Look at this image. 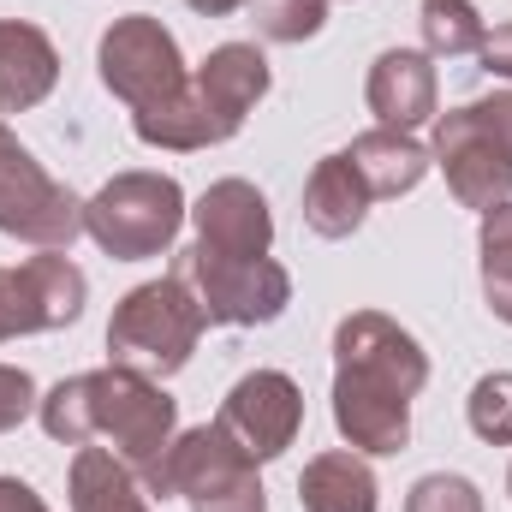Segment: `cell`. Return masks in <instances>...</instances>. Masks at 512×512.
Listing matches in <instances>:
<instances>
[{
	"label": "cell",
	"mask_w": 512,
	"mask_h": 512,
	"mask_svg": "<svg viewBox=\"0 0 512 512\" xmlns=\"http://www.w3.org/2000/svg\"><path fill=\"white\" fill-rule=\"evenodd\" d=\"M477 251H483V298H489V310L512 328V203L483 215Z\"/></svg>",
	"instance_id": "obj_23"
},
{
	"label": "cell",
	"mask_w": 512,
	"mask_h": 512,
	"mask_svg": "<svg viewBox=\"0 0 512 512\" xmlns=\"http://www.w3.org/2000/svg\"><path fill=\"white\" fill-rule=\"evenodd\" d=\"M0 512H48V501H42L30 483H18V477H0Z\"/></svg>",
	"instance_id": "obj_30"
},
{
	"label": "cell",
	"mask_w": 512,
	"mask_h": 512,
	"mask_svg": "<svg viewBox=\"0 0 512 512\" xmlns=\"http://www.w3.org/2000/svg\"><path fill=\"white\" fill-rule=\"evenodd\" d=\"M209 316L197 304V292L179 280V274H161V280H143L131 286L126 298L114 304V322H108V364L137 370L149 382L161 376H179L203 340Z\"/></svg>",
	"instance_id": "obj_2"
},
{
	"label": "cell",
	"mask_w": 512,
	"mask_h": 512,
	"mask_svg": "<svg viewBox=\"0 0 512 512\" xmlns=\"http://www.w3.org/2000/svg\"><path fill=\"white\" fill-rule=\"evenodd\" d=\"M346 155H352L358 179L370 185V197H405V191H417V185L429 179V167H435V155H429L411 131H393V126L358 131Z\"/></svg>",
	"instance_id": "obj_18"
},
{
	"label": "cell",
	"mask_w": 512,
	"mask_h": 512,
	"mask_svg": "<svg viewBox=\"0 0 512 512\" xmlns=\"http://www.w3.org/2000/svg\"><path fill=\"white\" fill-rule=\"evenodd\" d=\"M405 512H483V489L459 471H429L411 483Z\"/></svg>",
	"instance_id": "obj_26"
},
{
	"label": "cell",
	"mask_w": 512,
	"mask_h": 512,
	"mask_svg": "<svg viewBox=\"0 0 512 512\" xmlns=\"http://www.w3.org/2000/svg\"><path fill=\"white\" fill-rule=\"evenodd\" d=\"M370 185L358 179V167H352V155L340 149V155H322L316 167H310V179H304V227L316 233V239H352L358 227H364V215H370Z\"/></svg>",
	"instance_id": "obj_17"
},
{
	"label": "cell",
	"mask_w": 512,
	"mask_h": 512,
	"mask_svg": "<svg viewBox=\"0 0 512 512\" xmlns=\"http://www.w3.org/2000/svg\"><path fill=\"white\" fill-rule=\"evenodd\" d=\"M30 411H36V382H30V370L0 364V435H12Z\"/></svg>",
	"instance_id": "obj_28"
},
{
	"label": "cell",
	"mask_w": 512,
	"mask_h": 512,
	"mask_svg": "<svg viewBox=\"0 0 512 512\" xmlns=\"http://www.w3.org/2000/svg\"><path fill=\"white\" fill-rule=\"evenodd\" d=\"M465 120H471V131H483L501 155L512 161V90H495V96H477V102H465L459 108Z\"/></svg>",
	"instance_id": "obj_27"
},
{
	"label": "cell",
	"mask_w": 512,
	"mask_h": 512,
	"mask_svg": "<svg viewBox=\"0 0 512 512\" xmlns=\"http://www.w3.org/2000/svg\"><path fill=\"white\" fill-rule=\"evenodd\" d=\"M36 417H42L48 441H60V447L108 441V453L149 495H161V501L173 495L167 459H173V441H179V405L161 393V382L120 370V364L84 370V376H66V382L48 387L36 399Z\"/></svg>",
	"instance_id": "obj_1"
},
{
	"label": "cell",
	"mask_w": 512,
	"mask_h": 512,
	"mask_svg": "<svg viewBox=\"0 0 512 512\" xmlns=\"http://www.w3.org/2000/svg\"><path fill=\"white\" fill-rule=\"evenodd\" d=\"M0 233L36 251H72V239L84 233L78 191L60 185L6 126H0Z\"/></svg>",
	"instance_id": "obj_6"
},
{
	"label": "cell",
	"mask_w": 512,
	"mask_h": 512,
	"mask_svg": "<svg viewBox=\"0 0 512 512\" xmlns=\"http://www.w3.org/2000/svg\"><path fill=\"white\" fill-rule=\"evenodd\" d=\"M66 495H72V512H149V489L108 447H78L66 471Z\"/></svg>",
	"instance_id": "obj_20"
},
{
	"label": "cell",
	"mask_w": 512,
	"mask_h": 512,
	"mask_svg": "<svg viewBox=\"0 0 512 512\" xmlns=\"http://www.w3.org/2000/svg\"><path fill=\"white\" fill-rule=\"evenodd\" d=\"M173 274L197 292V304L215 328H262V322L286 316V304H292V274L274 256H215L191 245L173 256Z\"/></svg>",
	"instance_id": "obj_4"
},
{
	"label": "cell",
	"mask_w": 512,
	"mask_h": 512,
	"mask_svg": "<svg viewBox=\"0 0 512 512\" xmlns=\"http://www.w3.org/2000/svg\"><path fill=\"white\" fill-rule=\"evenodd\" d=\"M256 36L262 42H310L328 24V0H251Z\"/></svg>",
	"instance_id": "obj_24"
},
{
	"label": "cell",
	"mask_w": 512,
	"mask_h": 512,
	"mask_svg": "<svg viewBox=\"0 0 512 512\" xmlns=\"http://www.w3.org/2000/svg\"><path fill=\"white\" fill-rule=\"evenodd\" d=\"M197 245L215 256H268L274 245V209L251 179H215L191 209Z\"/></svg>",
	"instance_id": "obj_13"
},
{
	"label": "cell",
	"mask_w": 512,
	"mask_h": 512,
	"mask_svg": "<svg viewBox=\"0 0 512 512\" xmlns=\"http://www.w3.org/2000/svg\"><path fill=\"white\" fill-rule=\"evenodd\" d=\"M328 6H334V0H328Z\"/></svg>",
	"instance_id": "obj_33"
},
{
	"label": "cell",
	"mask_w": 512,
	"mask_h": 512,
	"mask_svg": "<svg viewBox=\"0 0 512 512\" xmlns=\"http://www.w3.org/2000/svg\"><path fill=\"white\" fill-rule=\"evenodd\" d=\"M131 131H137V143H149V149H173V155H191V149L221 143V137H215V120H209L203 102L191 96V84H185L173 102L131 114Z\"/></svg>",
	"instance_id": "obj_21"
},
{
	"label": "cell",
	"mask_w": 512,
	"mask_h": 512,
	"mask_svg": "<svg viewBox=\"0 0 512 512\" xmlns=\"http://www.w3.org/2000/svg\"><path fill=\"white\" fill-rule=\"evenodd\" d=\"M90 280L72 256L42 251L24 256L18 268H0V346L18 334H54L84 316Z\"/></svg>",
	"instance_id": "obj_9"
},
{
	"label": "cell",
	"mask_w": 512,
	"mask_h": 512,
	"mask_svg": "<svg viewBox=\"0 0 512 512\" xmlns=\"http://www.w3.org/2000/svg\"><path fill=\"white\" fill-rule=\"evenodd\" d=\"M435 167L447 173V191L459 197V209H477V215H489V209H501L512 203V161L483 137V131H471V120L459 114V108H447V114H435Z\"/></svg>",
	"instance_id": "obj_11"
},
{
	"label": "cell",
	"mask_w": 512,
	"mask_h": 512,
	"mask_svg": "<svg viewBox=\"0 0 512 512\" xmlns=\"http://www.w3.org/2000/svg\"><path fill=\"white\" fill-rule=\"evenodd\" d=\"M298 507L304 512H382V489H376V471L364 465V453L334 447V453H316L304 465Z\"/></svg>",
	"instance_id": "obj_19"
},
{
	"label": "cell",
	"mask_w": 512,
	"mask_h": 512,
	"mask_svg": "<svg viewBox=\"0 0 512 512\" xmlns=\"http://www.w3.org/2000/svg\"><path fill=\"white\" fill-rule=\"evenodd\" d=\"M334 429H340V441H346L352 453L393 459V453L411 447V399L370 393V387L334 376Z\"/></svg>",
	"instance_id": "obj_16"
},
{
	"label": "cell",
	"mask_w": 512,
	"mask_h": 512,
	"mask_svg": "<svg viewBox=\"0 0 512 512\" xmlns=\"http://www.w3.org/2000/svg\"><path fill=\"white\" fill-rule=\"evenodd\" d=\"M215 429L245 459L268 465V459H280L298 441V429H304V393H298V382L286 370H251V376H239V382L227 387V399L215 411Z\"/></svg>",
	"instance_id": "obj_10"
},
{
	"label": "cell",
	"mask_w": 512,
	"mask_h": 512,
	"mask_svg": "<svg viewBox=\"0 0 512 512\" xmlns=\"http://www.w3.org/2000/svg\"><path fill=\"white\" fill-rule=\"evenodd\" d=\"M96 72L108 84V96H120L131 114L143 108H161L173 102L191 72H185V54H179V36L155 18V12H126L102 30L96 42Z\"/></svg>",
	"instance_id": "obj_5"
},
{
	"label": "cell",
	"mask_w": 512,
	"mask_h": 512,
	"mask_svg": "<svg viewBox=\"0 0 512 512\" xmlns=\"http://www.w3.org/2000/svg\"><path fill=\"white\" fill-rule=\"evenodd\" d=\"M191 12H203V18H227V12H239V6H251V0H185Z\"/></svg>",
	"instance_id": "obj_31"
},
{
	"label": "cell",
	"mask_w": 512,
	"mask_h": 512,
	"mask_svg": "<svg viewBox=\"0 0 512 512\" xmlns=\"http://www.w3.org/2000/svg\"><path fill=\"white\" fill-rule=\"evenodd\" d=\"M334 376L370 387V393L417 399L423 382H429V352L393 316H382V310H352L334 328Z\"/></svg>",
	"instance_id": "obj_8"
},
{
	"label": "cell",
	"mask_w": 512,
	"mask_h": 512,
	"mask_svg": "<svg viewBox=\"0 0 512 512\" xmlns=\"http://www.w3.org/2000/svg\"><path fill=\"white\" fill-rule=\"evenodd\" d=\"M507 495H512V471H507Z\"/></svg>",
	"instance_id": "obj_32"
},
{
	"label": "cell",
	"mask_w": 512,
	"mask_h": 512,
	"mask_svg": "<svg viewBox=\"0 0 512 512\" xmlns=\"http://www.w3.org/2000/svg\"><path fill=\"white\" fill-rule=\"evenodd\" d=\"M465 417H471V435H477V441L512 447V370H489L483 382L471 387Z\"/></svg>",
	"instance_id": "obj_25"
},
{
	"label": "cell",
	"mask_w": 512,
	"mask_h": 512,
	"mask_svg": "<svg viewBox=\"0 0 512 512\" xmlns=\"http://www.w3.org/2000/svg\"><path fill=\"white\" fill-rule=\"evenodd\" d=\"M477 60H483V72H495V78L512 84V24H501V30L483 36V54H477Z\"/></svg>",
	"instance_id": "obj_29"
},
{
	"label": "cell",
	"mask_w": 512,
	"mask_h": 512,
	"mask_svg": "<svg viewBox=\"0 0 512 512\" xmlns=\"http://www.w3.org/2000/svg\"><path fill=\"white\" fill-rule=\"evenodd\" d=\"M167 483L191 512H268V489L256 477V459H245L215 423L185 429L173 441Z\"/></svg>",
	"instance_id": "obj_7"
},
{
	"label": "cell",
	"mask_w": 512,
	"mask_h": 512,
	"mask_svg": "<svg viewBox=\"0 0 512 512\" xmlns=\"http://www.w3.org/2000/svg\"><path fill=\"white\" fill-rule=\"evenodd\" d=\"M417 24H423V54H435V60H459V54H483V36H489V24H483V12L471 6V0H423L417 6Z\"/></svg>",
	"instance_id": "obj_22"
},
{
	"label": "cell",
	"mask_w": 512,
	"mask_h": 512,
	"mask_svg": "<svg viewBox=\"0 0 512 512\" xmlns=\"http://www.w3.org/2000/svg\"><path fill=\"white\" fill-rule=\"evenodd\" d=\"M364 96H370V114L393 131H411L423 120H435V96H441L435 54H423V48H387V54H376Z\"/></svg>",
	"instance_id": "obj_14"
},
{
	"label": "cell",
	"mask_w": 512,
	"mask_h": 512,
	"mask_svg": "<svg viewBox=\"0 0 512 512\" xmlns=\"http://www.w3.org/2000/svg\"><path fill=\"white\" fill-rule=\"evenodd\" d=\"M60 84V48L30 18H0V114H30Z\"/></svg>",
	"instance_id": "obj_15"
},
{
	"label": "cell",
	"mask_w": 512,
	"mask_h": 512,
	"mask_svg": "<svg viewBox=\"0 0 512 512\" xmlns=\"http://www.w3.org/2000/svg\"><path fill=\"white\" fill-rule=\"evenodd\" d=\"M191 96L203 102V114L215 120V137H239L251 108L268 96V60L256 42H221L209 48V60L191 72Z\"/></svg>",
	"instance_id": "obj_12"
},
{
	"label": "cell",
	"mask_w": 512,
	"mask_h": 512,
	"mask_svg": "<svg viewBox=\"0 0 512 512\" xmlns=\"http://www.w3.org/2000/svg\"><path fill=\"white\" fill-rule=\"evenodd\" d=\"M185 215L191 209H185V191L173 173H114L84 203V233L114 262H143V256L173 251Z\"/></svg>",
	"instance_id": "obj_3"
}]
</instances>
